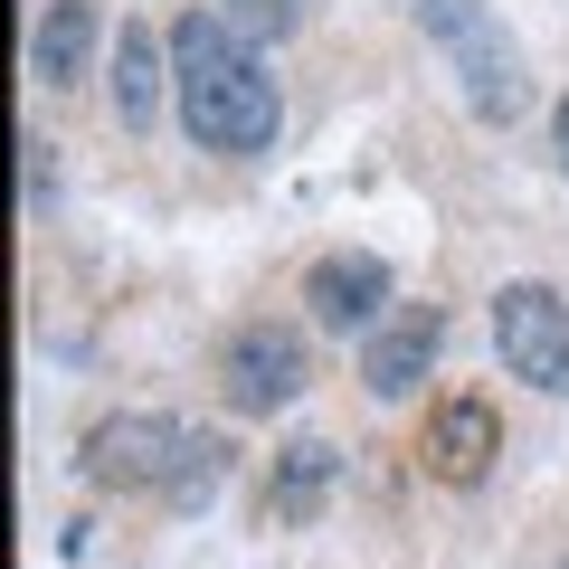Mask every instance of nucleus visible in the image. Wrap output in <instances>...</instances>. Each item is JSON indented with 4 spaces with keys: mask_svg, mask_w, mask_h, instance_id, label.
<instances>
[{
    "mask_svg": "<svg viewBox=\"0 0 569 569\" xmlns=\"http://www.w3.org/2000/svg\"><path fill=\"white\" fill-rule=\"evenodd\" d=\"M171 67H181V123L200 152H266L284 123V96L266 77V58L219 20V10H190L171 29Z\"/></svg>",
    "mask_w": 569,
    "mask_h": 569,
    "instance_id": "nucleus-1",
    "label": "nucleus"
},
{
    "mask_svg": "<svg viewBox=\"0 0 569 569\" xmlns=\"http://www.w3.org/2000/svg\"><path fill=\"white\" fill-rule=\"evenodd\" d=\"M219 389H228V408H247V418H276L295 389H305V342L284 323H247V332H228V351H219Z\"/></svg>",
    "mask_w": 569,
    "mask_h": 569,
    "instance_id": "nucleus-4",
    "label": "nucleus"
},
{
    "mask_svg": "<svg viewBox=\"0 0 569 569\" xmlns=\"http://www.w3.org/2000/svg\"><path fill=\"white\" fill-rule=\"evenodd\" d=\"M447 48H456V77H466V104H475L485 123H512V114H522V58H512V39L485 20V10H475Z\"/></svg>",
    "mask_w": 569,
    "mask_h": 569,
    "instance_id": "nucleus-7",
    "label": "nucleus"
},
{
    "mask_svg": "<svg viewBox=\"0 0 569 569\" xmlns=\"http://www.w3.org/2000/svg\"><path fill=\"white\" fill-rule=\"evenodd\" d=\"M305 305L323 332H380L389 323V266L380 257H323L305 276Z\"/></svg>",
    "mask_w": 569,
    "mask_h": 569,
    "instance_id": "nucleus-6",
    "label": "nucleus"
},
{
    "mask_svg": "<svg viewBox=\"0 0 569 569\" xmlns=\"http://www.w3.org/2000/svg\"><path fill=\"white\" fill-rule=\"evenodd\" d=\"M437 342H447V313L437 305H389V323L361 342V389L370 399H408L437 370Z\"/></svg>",
    "mask_w": 569,
    "mask_h": 569,
    "instance_id": "nucleus-5",
    "label": "nucleus"
},
{
    "mask_svg": "<svg viewBox=\"0 0 569 569\" xmlns=\"http://www.w3.org/2000/svg\"><path fill=\"white\" fill-rule=\"evenodd\" d=\"M493 351H503L512 380L569 399V305L550 284H503V295H493Z\"/></svg>",
    "mask_w": 569,
    "mask_h": 569,
    "instance_id": "nucleus-3",
    "label": "nucleus"
},
{
    "mask_svg": "<svg viewBox=\"0 0 569 569\" xmlns=\"http://www.w3.org/2000/svg\"><path fill=\"white\" fill-rule=\"evenodd\" d=\"M209 485H219V437H190V456H181V475H171V503H200Z\"/></svg>",
    "mask_w": 569,
    "mask_h": 569,
    "instance_id": "nucleus-13",
    "label": "nucleus"
},
{
    "mask_svg": "<svg viewBox=\"0 0 569 569\" xmlns=\"http://www.w3.org/2000/svg\"><path fill=\"white\" fill-rule=\"evenodd\" d=\"M162 58L171 48H152V20H133L114 39V114L133 133H152V114H162Z\"/></svg>",
    "mask_w": 569,
    "mask_h": 569,
    "instance_id": "nucleus-10",
    "label": "nucleus"
},
{
    "mask_svg": "<svg viewBox=\"0 0 569 569\" xmlns=\"http://www.w3.org/2000/svg\"><path fill=\"white\" fill-rule=\"evenodd\" d=\"M96 29H104L96 0H48L39 39H29V77H39V86H77L86 58H96Z\"/></svg>",
    "mask_w": 569,
    "mask_h": 569,
    "instance_id": "nucleus-9",
    "label": "nucleus"
},
{
    "mask_svg": "<svg viewBox=\"0 0 569 569\" xmlns=\"http://www.w3.org/2000/svg\"><path fill=\"white\" fill-rule=\"evenodd\" d=\"M493 447H503V427H493L485 399H447L427 418V475H437V485H485Z\"/></svg>",
    "mask_w": 569,
    "mask_h": 569,
    "instance_id": "nucleus-8",
    "label": "nucleus"
},
{
    "mask_svg": "<svg viewBox=\"0 0 569 569\" xmlns=\"http://www.w3.org/2000/svg\"><path fill=\"white\" fill-rule=\"evenodd\" d=\"M190 437H200V427H181V418H152V408H114V418L86 427L77 466L96 475L104 493H171V475H181Z\"/></svg>",
    "mask_w": 569,
    "mask_h": 569,
    "instance_id": "nucleus-2",
    "label": "nucleus"
},
{
    "mask_svg": "<svg viewBox=\"0 0 569 569\" xmlns=\"http://www.w3.org/2000/svg\"><path fill=\"white\" fill-rule=\"evenodd\" d=\"M48 152H58V142H48V133H29V200H48Z\"/></svg>",
    "mask_w": 569,
    "mask_h": 569,
    "instance_id": "nucleus-14",
    "label": "nucleus"
},
{
    "mask_svg": "<svg viewBox=\"0 0 569 569\" xmlns=\"http://www.w3.org/2000/svg\"><path fill=\"white\" fill-rule=\"evenodd\" d=\"M323 485H332V447H284V466H276V503H313Z\"/></svg>",
    "mask_w": 569,
    "mask_h": 569,
    "instance_id": "nucleus-12",
    "label": "nucleus"
},
{
    "mask_svg": "<svg viewBox=\"0 0 569 569\" xmlns=\"http://www.w3.org/2000/svg\"><path fill=\"white\" fill-rule=\"evenodd\" d=\"M550 133H560V162H569V104H560V123H550Z\"/></svg>",
    "mask_w": 569,
    "mask_h": 569,
    "instance_id": "nucleus-15",
    "label": "nucleus"
},
{
    "mask_svg": "<svg viewBox=\"0 0 569 569\" xmlns=\"http://www.w3.org/2000/svg\"><path fill=\"white\" fill-rule=\"evenodd\" d=\"M219 20L238 29L247 48H276V39H295V29H305V0H219Z\"/></svg>",
    "mask_w": 569,
    "mask_h": 569,
    "instance_id": "nucleus-11",
    "label": "nucleus"
}]
</instances>
